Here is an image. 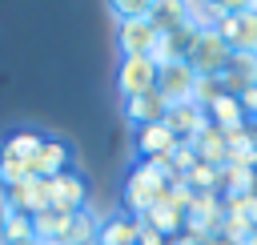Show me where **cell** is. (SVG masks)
<instances>
[{"mask_svg":"<svg viewBox=\"0 0 257 245\" xmlns=\"http://www.w3.org/2000/svg\"><path fill=\"white\" fill-rule=\"evenodd\" d=\"M169 197V173L157 165V161H137L133 169H128V181H124V189H120V205H124V213H133V217H145L153 205H161Z\"/></svg>","mask_w":257,"mask_h":245,"instance_id":"obj_1","label":"cell"},{"mask_svg":"<svg viewBox=\"0 0 257 245\" xmlns=\"http://www.w3.org/2000/svg\"><path fill=\"white\" fill-rule=\"evenodd\" d=\"M229 44L217 36V32H197L193 36V44H189V52H185V64L197 72V76H225V68H229Z\"/></svg>","mask_w":257,"mask_h":245,"instance_id":"obj_2","label":"cell"},{"mask_svg":"<svg viewBox=\"0 0 257 245\" xmlns=\"http://www.w3.org/2000/svg\"><path fill=\"white\" fill-rule=\"evenodd\" d=\"M48 209L60 213V217H72V213L88 209V181H84L80 169H68L56 181H48Z\"/></svg>","mask_w":257,"mask_h":245,"instance_id":"obj_3","label":"cell"},{"mask_svg":"<svg viewBox=\"0 0 257 245\" xmlns=\"http://www.w3.org/2000/svg\"><path fill=\"white\" fill-rule=\"evenodd\" d=\"M157 72L161 68L149 56H120V64H116V92H120V100L153 92L157 88Z\"/></svg>","mask_w":257,"mask_h":245,"instance_id":"obj_4","label":"cell"},{"mask_svg":"<svg viewBox=\"0 0 257 245\" xmlns=\"http://www.w3.org/2000/svg\"><path fill=\"white\" fill-rule=\"evenodd\" d=\"M28 169H32L36 181H56L60 173L76 169V165H72V145L60 141V137H44V145H40V153L28 161Z\"/></svg>","mask_w":257,"mask_h":245,"instance_id":"obj_5","label":"cell"},{"mask_svg":"<svg viewBox=\"0 0 257 245\" xmlns=\"http://www.w3.org/2000/svg\"><path fill=\"white\" fill-rule=\"evenodd\" d=\"M157 40H161V28L153 24V16L116 24V52L120 56H153Z\"/></svg>","mask_w":257,"mask_h":245,"instance_id":"obj_6","label":"cell"},{"mask_svg":"<svg viewBox=\"0 0 257 245\" xmlns=\"http://www.w3.org/2000/svg\"><path fill=\"white\" fill-rule=\"evenodd\" d=\"M217 36L229 44V52H257V16L249 12V4H241L233 16H225L217 24Z\"/></svg>","mask_w":257,"mask_h":245,"instance_id":"obj_7","label":"cell"},{"mask_svg":"<svg viewBox=\"0 0 257 245\" xmlns=\"http://www.w3.org/2000/svg\"><path fill=\"white\" fill-rule=\"evenodd\" d=\"M193 88H197V72H193L185 60H169V64H161V72H157V92H161L169 104L193 100Z\"/></svg>","mask_w":257,"mask_h":245,"instance_id":"obj_8","label":"cell"},{"mask_svg":"<svg viewBox=\"0 0 257 245\" xmlns=\"http://www.w3.org/2000/svg\"><path fill=\"white\" fill-rule=\"evenodd\" d=\"M141 229H145V217H133V213L116 209V213L100 217V229H96V245H137Z\"/></svg>","mask_w":257,"mask_h":245,"instance_id":"obj_9","label":"cell"},{"mask_svg":"<svg viewBox=\"0 0 257 245\" xmlns=\"http://www.w3.org/2000/svg\"><path fill=\"white\" fill-rule=\"evenodd\" d=\"M169 112V100L153 88L145 96H133V100H120V116L133 125V129H145V125H161Z\"/></svg>","mask_w":257,"mask_h":245,"instance_id":"obj_10","label":"cell"},{"mask_svg":"<svg viewBox=\"0 0 257 245\" xmlns=\"http://www.w3.org/2000/svg\"><path fill=\"white\" fill-rule=\"evenodd\" d=\"M165 125H169V133H173L177 141H193V137L209 125V116H205V108H201L197 100H181V104H169Z\"/></svg>","mask_w":257,"mask_h":245,"instance_id":"obj_11","label":"cell"},{"mask_svg":"<svg viewBox=\"0 0 257 245\" xmlns=\"http://www.w3.org/2000/svg\"><path fill=\"white\" fill-rule=\"evenodd\" d=\"M4 197H8L12 213H28V217H36V213H44V209H48V181L28 177V181H20V185L4 189Z\"/></svg>","mask_w":257,"mask_h":245,"instance_id":"obj_12","label":"cell"},{"mask_svg":"<svg viewBox=\"0 0 257 245\" xmlns=\"http://www.w3.org/2000/svg\"><path fill=\"white\" fill-rule=\"evenodd\" d=\"M173 145H177V137L169 133L165 120H161V125H145V129H137V137H133V149L141 153V161H165V157L173 153Z\"/></svg>","mask_w":257,"mask_h":245,"instance_id":"obj_13","label":"cell"},{"mask_svg":"<svg viewBox=\"0 0 257 245\" xmlns=\"http://www.w3.org/2000/svg\"><path fill=\"white\" fill-rule=\"evenodd\" d=\"M205 116H209V125H217L221 133H233V129H245V125H249L245 112H241V100H237L233 92H225V96H217L213 104H205Z\"/></svg>","mask_w":257,"mask_h":245,"instance_id":"obj_14","label":"cell"},{"mask_svg":"<svg viewBox=\"0 0 257 245\" xmlns=\"http://www.w3.org/2000/svg\"><path fill=\"white\" fill-rule=\"evenodd\" d=\"M145 225H149L153 233H161L165 241H173V237H181V233H185V213H181V209H173V205H169V197H165L161 205H153V209L145 213Z\"/></svg>","mask_w":257,"mask_h":245,"instance_id":"obj_15","label":"cell"},{"mask_svg":"<svg viewBox=\"0 0 257 245\" xmlns=\"http://www.w3.org/2000/svg\"><path fill=\"white\" fill-rule=\"evenodd\" d=\"M193 153H197V161H205V165H225V157H229V149H225V133L217 129V125H205L197 137H193Z\"/></svg>","mask_w":257,"mask_h":245,"instance_id":"obj_16","label":"cell"},{"mask_svg":"<svg viewBox=\"0 0 257 245\" xmlns=\"http://www.w3.org/2000/svg\"><path fill=\"white\" fill-rule=\"evenodd\" d=\"M249 84H257V52H233L229 68H225V88L237 96Z\"/></svg>","mask_w":257,"mask_h":245,"instance_id":"obj_17","label":"cell"},{"mask_svg":"<svg viewBox=\"0 0 257 245\" xmlns=\"http://www.w3.org/2000/svg\"><path fill=\"white\" fill-rule=\"evenodd\" d=\"M40 145H44V133H36V129H20V133H12V137L0 145V157L28 165V161L40 153Z\"/></svg>","mask_w":257,"mask_h":245,"instance_id":"obj_18","label":"cell"},{"mask_svg":"<svg viewBox=\"0 0 257 245\" xmlns=\"http://www.w3.org/2000/svg\"><path fill=\"white\" fill-rule=\"evenodd\" d=\"M96 229H100V217L92 209H80V213H72L68 233H64L60 245H96Z\"/></svg>","mask_w":257,"mask_h":245,"instance_id":"obj_19","label":"cell"},{"mask_svg":"<svg viewBox=\"0 0 257 245\" xmlns=\"http://www.w3.org/2000/svg\"><path fill=\"white\" fill-rule=\"evenodd\" d=\"M185 181L193 185V193H217V197H221V169H217V165L197 161V165H193V173H189Z\"/></svg>","mask_w":257,"mask_h":245,"instance_id":"obj_20","label":"cell"},{"mask_svg":"<svg viewBox=\"0 0 257 245\" xmlns=\"http://www.w3.org/2000/svg\"><path fill=\"white\" fill-rule=\"evenodd\" d=\"M108 16H112L116 24L145 20V16H153V4H145V0H112V4H108Z\"/></svg>","mask_w":257,"mask_h":245,"instance_id":"obj_21","label":"cell"},{"mask_svg":"<svg viewBox=\"0 0 257 245\" xmlns=\"http://www.w3.org/2000/svg\"><path fill=\"white\" fill-rule=\"evenodd\" d=\"M229 88H225V76H197V88H193V100L205 108V104H213L217 96H225Z\"/></svg>","mask_w":257,"mask_h":245,"instance_id":"obj_22","label":"cell"},{"mask_svg":"<svg viewBox=\"0 0 257 245\" xmlns=\"http://www.w3.org/2000/svg\"><path fill=\"white\" fill-rule=\"evenodd\" d=\"M28 237H32V217L28 213H8V221H4V245L28 241Z\"/></svg>","mask_w":257,"mask_h":245,"instance_id":"obj_23","label":"cell"},{"mask_svg":"<svg viewBox=\"0 0 257 245\" xmlns=\"http://www.w3.org/2000/svg\"><path fill=\"white\" fill-rule=\"evenodd\" d=\"M193 197H197V193H193V185H189L185 177H173V181H169V205H173V209H181V213H189V205H193Z\"/></svg>","mask_w":257,"mask_h":245,"instance_id":"obj_24","label":"cell"},{"mask_svg":"<svg viewBox=\"0 0 257 245\" xmlns=\"http://www.w3.org/2000/svg\"><path fill=\"white\" fill-rule=\"evenodd\" d=\"M28 177H32V169H28V165L0 157V189H12V185H20V181H28Z\"/></svg>","mask_w":257,"mask_h":245,"instance_id":"obj_25","label":"cell"},{"mask_svg":"<svg viewBox=\"0 0 257 245\" xmlns=\"http://www.w3.org/2000/svg\"><path fill=\"white\" fill-rule=\"evenodd\" d=\"M237 100H241V112H245V120H249V125H257V84L241 88V92H237Z\"/></svg>","mask_w":257,"mask_h":245,"instance_id":"obj_26","label":"cell"},{"mask_svg":"<svg viewBox=\"0 0 257 245\" xmlns=\"http://www.w3.org/2000/svg\"><path fill=\"white\" fill-rule=\"evenodd\" d=\"M8 213H12V205H8V197L0 189V245H4V221H8Z\"/></svg>","mask_w":257,"mask_h":245,"instance_id":"obj_27","label":"cell"},{"mask_svg":"<svg viewBox=\"0 0 257 245\" xmlns=\"http://www.w3.org/2000/svg\"><path fill=\"white\" fill-rule=\"evenodd\" d=\"M169 245H201V241H193V237H185V233H181V237H173Z\"/></svg>","mask_w":257,"mask_h":245,"instance_id":"obj_28","label":"cell"},{"mask_svg":"<svg viewBox=\"0 0 257 245\" xmlns=\"http://www.w3.org/2000/svg\"><path fill=\"white\" fill-rule=\"evenodd\" d=\"M201 245H229V241H225V237L217 233V237H209V241H201Z\"/></svg>","mask_w":257,"mask_h":245,"instance_id":"obj_29","label":"cell"},{"mask_svg":"<svg viewBox=\"0 0 257 245\" xmlns=\"http://www.w3.org/2000/svg\"><path fill=\"white\" fill-rule=\"evenodd\" d=\"M16 245H44V241H36V237H28V241H16Z\"/></svg>","mask_w":257,"mask_h":245,"instance_id":"obj_30","label":"cell"},{"mask_svg":"<svg viewBox=\"0 0 257 245\" xmlns=\"http://www.w3.org/2000/svg\"><path fill=\"white\" fill-rule=\"evenodd\" d=\"M253 129H257V125H253Z\"/></svg>","mask_w":257,"mask_h":245,"instance_id":"obj_31","label":"cell"}]
</instances>
